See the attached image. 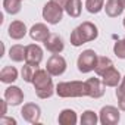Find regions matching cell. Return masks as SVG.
Returning <instances> with one entry per match:
<instances>
[{
    "label": "cell",
    "mask_w": 125,
    "mask_h": 125,
    "mask_svg": "<svg viewBox=\"0 0 125 125\" xmlns=\"http://www.w3.org/2000/svg\"><path fill=\"white\" fill-rule=\"evenodd\" d=\"M97 37H99V30H97V27H96L93 22L85 21V22H83L81 25H78V27L71 32L69 40H71V44H72L74 47H80V46H83V44H85V43H88V41L96 40Z\"/></svg>",
    "instance_id": "obj_1"
},
{
    "label": "cell",
    "mask_w": 125,
    "mask_h": 125,
    "mask_svg": "<svg viewBox=\"0 0 125 125\" xmlns=\"http://www.w3.org/2000/svg\"><path fill=\"white\" fill-rule=\"evenodd\" d=\"M32 85L35 88L37 97H40V99H49L53 96V93H56V87L53 85L52 75L49 74L47 69L38 68V71L32 80Z\"/></svg>",
    "instance_id": "obj_2"
},
{
    "label": "cell",
    "mask_w": 125,
    "mask_h": 125,
    "mask_svg": "<svg viewBox=\"0 0 125 125\" xmlns=\"http://www.w3.org/2000/svg\"><path fill=\"white\" fill-rule=\"evenodd\" d=\"M56 94L62 99L69 97H84L85 84L83 81H63L56 85Z\"/></svg>",
    "instance_id": "obj_3"
},
{
    "label": "cell",
    "mask_w": 125,
    "mask_h": 125,
    "mask_svg": "<svg viewBox=\"0 0 125 125\" xmlns=\"http://www.w3.org/2000/svg\"><path fill=\"white\" fill-rule=\"evenodd\" d=\"M97 53L91 49H87L84 50L78 59H77V66H78V71L83 72V74H87V72H91L94 71L96 68V63H97Z\"/></svg>",
    "instance_id": "obj_4"
},
{
    "label": "cell",
    "mask_w": 125,
    "mask_h": 125,
    "mask_svg": "<svg viewBox=\"0 0 125 125\" xmlns=\"http://www.w3.org/2000/svg\"><path fill=\"white\" fill-rule=\"evenodd\" d=\"M63 10H65L63 8H60L59 5L53 3L50 0V2H47L44 5V8H43V19L47 24L56 25L63 19Z\"/></svg>",
    "instance_id": "obj_5"
},
{
    "label": "cell",
    "mask_w": 125,
    "mask_h": 125,
    "mask_svg": "<svg viewBox=\"0 0 125 125\" xmlns=\"http://www.w3.org/2000/svg\"><path fill=\"white\" fill-rule=\"evenodd\" d=\"M46 69L49 71V74L52 77H59L66 71V60L63 56L57 54H52L47 59V63H46Z\"/></svg>",
    "instance_id": "obj_6"
},
{
    "label": "cell",
    "mask_w": 125,
    "mask_h": 125,
    "mask_svg": "<svg viewBox=\"0 0 125 125\" xmlns=\"http://www.w3.org/2000/svg\"><path fill=\"white\" fill-rule=\"evenodd\" d=\"M121 109L115 106H103L99 113V121L102 125H116L121 119Z\"/></svg>",
    "instance_id": "obj_7"
},
{
    "label": "cell",
    "mask_w": 125,
    "mask_h": 125,
    "mask_svg": "<svg viewBox=\"0 0 125 125\" xmlns=\"http://www.w3.org/2000/svg\"><path fill=\"white\" fill-rule=\"evenodd\" d=\"M84 84H85V96L91 99H100L104 96L106 85L99 78H88L87 81H84Z\"/></svg>",
    "instance_id": "obj_8"
},
{
    "label": "cell",
    "mask_w": 125,
    "mask_h": 125,
    "mask_svg": "<svg viewBox=\"0 0 125 125\" xmlns=\"http://www.w3.org/2000/svg\"><path fill=\"white\" fill-rule=\"evenodd\" d=\"M21 116L30 124H37L41 118V109L35 103H25L21 109Z\"/></svg>",
    "instance_id": "obj_9"
},
{
    "label": "cell",
    "mask_w": 125,
    "mask_h": 125,
    "mask_svg": "<svg viewBox=\"0 0 125 125\" xmlns=\"http://www.w3.org/2000/svg\"><path fill=\"white\" fill-rule=\"evenodd\" d=\"M43 60V49L38 44L25 46V62L31 65H40Z\"/></svg>",
    "instance_id": "obj_10"
},
{
    "label": "cell",
    "mask_w": 125,
    "mask_h": 125,
    "mask_svg": "<svg viewBox=\"0 0 125 125\" xmlns=\"http://www.w3.org/2000/svg\"><path fill=\"white\" fill-rule=\"evenodd\" d=\"M43 43H44L46 50H49V52H50V53H53V54L62 53V52H63V49H65L63 40H62V37H60V35H57V34H50V35H49Z\"/></svg>",
    "instance_id": "obj_11"
},
{
    "label": "cell",
    "mask_w": 125,
    "mask_h": 125,
    "mask_svg": "<svg viewBox=\"0 0 125 125\" xmlns=\"http://www.w3.org/2000/svg\"><path fill=\"white\" fill-rule=\"evenodd\" d=\"M5 99L10 106H18L24 102V91L16 85H10L5 90Z\"/></svg>",
    "instance_id": "obj_12"
},
{
    "label": "cell",
    "mask_w": 125,
    "mask_h": 125,
    "mask_svg": "<svg viewBox=\"0 0 125 125\" xmlns=\"http://www.w3.org/2000/svg\"><path fill=\"white\" fill-rule=\"evenodd\" d=\"M8 34L12 40H21L27 35V25L22 21H13L8 28Z\"/></svg>",
    "instance_id": "obj_13"
},
{
    "label": "cell",
    "mask_w": 125,
    "mask_h": 125,
    "mask_svg": "<svg viewBox=\"0 0 125 125\" xmlns=\"http://www.w3.org/2000/svg\"><path fill=\"white\" fill-rule=\"evenodd\" d=\"M121 80H122L121 72H119L115 66H112L109 71H106V72L102 75V81H103V84H104L106 87H118L119 83H121Z\"/></svg>",
    "instance_id": "obj_14"
},
{
    "label": "cell",
    "mask_w": 125,
    "mask_h": 125,
    "mask_svg": "<svg viewBox=\"0 0 125 125\" xmlns=\"http://www.w3.org/2000/svg\"><path fill=\"white\" fill-rule=\"evenodd\" d=\"M50 35V30L46 24H34L30 30V37L34 41H44Z\"/></svg>",
    "instance_id": "obj_15"
},
{
    "label": "cell",
    "mask_w": 125,
    "mask_h": 125,
    "mask_svg": "<svg viewBox=\"0 0 125 125\" xmlns=\"http://www.w3.org/2000/svg\"><path fill=\"white\" fill-rule=\"evenodd\" d=\"M124 5L121 3V0H107L106 5H104V10H106V15L109 18H116L119 15H122L124 12Z\"/></svg>",
    "instance_id": "obj_16"
},
{
    "label": "cell",
    "mask_w": 125,
    "mask_h": 125,
    "mask_svg": "<svg viewBox=\"0 0 125 125\" xmlns=\"http://www.w3.org/2000/svg\"><path fill=\"white\" fill-rule=\"evenodd\" d=\"M18 80V69L15 66H5L0 71V81L5 84H12Z\"/></svg>",
    "instance_id": "obj_17"
},
{
    "label": "cell",
    "mask_w": 125,
    "mask_h": 125,
    "mask_svg": "<svg viewBox=\"0 0 125 125\" xmlns=\"http://www.w3.org/2000/svg\"><path fill=\"white\" fill-rule=\"evenodd\" d=\"M57 122L60 125H75L77 124V113H75V110L63 109L57 116Z\"/></svg>",
    "instance_id": "obj_18"
},
{
    "label": "cell",
    "mask_w": 125,
    "mask_h": 125,
    "mask_svg": "<svg viewBox=\"0 0 125 125\" xmlns=\"http://www.w3.org/2000/svg\"><path fill=\"white\" fill-rule=\"evenodd\" d=\"M112 66H113V62H112L109 57H106V56H99V57H97L96 68H94V72H96L99 77H102V75H103L106 71H109Z\"/></svg>",
    "instance_id": "obj_19"
},
{
    "label": "cell",
    "mask_w": 125,
    "mask_h": 125,
    "mask_svg": "<svg viewBox=\"0 0 125 125\" xmlns=\"http://www.w3.org/2000/svg\"><path fill=\"white\" fill-rule=\"evenodd\" d=\"M83 10V3L81 0H69L68 5L65 6V12L71 16V18H78L81 15Z\"/></svg>",
    "instance_id": "obj_20"
},
{
    "label": "cell",
    "mask_w": 125,
    "mask_h": 125,
    "mask_svg": "<svg viewBox=\"0 0 125 125\" xmlns=\"http://www.w3.org/2000/svg\"><path fill=\"white\" fill-rule=\"evenodd\" d=\"M9 57L13 62H22L25 60V47L21 44H15L9 50Z\"/></svg>",
    "instance_id": "obj_21"
},
{
    "label": "cell",
    "mask_w": 125,
    "mask_h": 125,
    "mask_svg": "<svg viewBox=\"0 0 125 125\" xmlns=\"http://www.w3.org/2000/svg\"><path fill=\"white\" fill-rule=\"evenodd\" d=\"M37 71H38V66H37V65L27 63L25 66H22V71H21V74H22V80H24L25 83L32 84V80H34Z\"/></svg>",
    "instance_id": "obj_22"
},
{
    "label": "cell",
    "mask_w": 125,
    "mask_h": 125,
    "mask_svg": "<svg viewBox=\"0 0 125 125\" xmlns=\"http://www.w3.org/2000/svg\"><path fill=\"white\" fill-rule=\"evenodd\" d=\"M22 0H3V8L9 15H16L21 12V5Z\"/></svg>",
    "instance_id": "obj_23"
},
{
    "label": "cell",
    "mask_w": 125,
    "mask_h": 125,
    "mask_svg": "<svg viewBox=\"0 0 125 125\" xmlns=\"http://www.w3.org/2000/svg\"><path fill=\"white\" fill-rule=\"evenodd\" d=\"M85 9L90 13H99L104 9V0H85Z\"/></svg>",
    "instance_id": "obj_24"
},
{
    "label": "cell",
    "mask_w": 125,
    "mask_h": 125,
    "mask_svg": "<svg viewBox=\"0 0 125 125\" xmlns=\"http://www.w3.org/2000/svg\"><path fill=\"white\" fill-rule=\"evenodd\" d=\"M80 121H81V125H96L97 121H99V118H97L96 112H93V110H85V112H83Z\"/></svg>",
    "instance_id": "obj_25"
},
{
    "label": "cell",
    "mask_w": 125,
    "mask_h": 125,
    "mask_svg": "<svg viewBox=\"0 0 125 125\" xmlns=\"http://www.w3.org/2000/svg\"><path fill=\"white\" fill-rule=\"evenodd\" d=\"M113 53L119 59H125V37L122 40H118L113 46Z\"/></svg>",
    "instance_id": "obj_26"
},
{
    "label": "cell",
    "mask_w": 125,
    "mask_h": 125,
    "mask_svg": "<svg viewBox=\"0 0 125 125\" xmlns=\"http://www.w3.org/2000/svg\"><path fill=\"white\" fill-rule=\"evenodd\" d=\"M8 124H10V125H16V119H13V118H8L6 115L2 116V119H0V125H8Z\"/></svg>",
    "instance_id": "obj_27"
},
{
    "label": "cell",
    "mask_w": 125,
    "mask_h": 125,
    "mask_svg": "<svg viewBox=\"0 0 125 125\" xmlns=\"http://www.w3.org/2000/svg\"><path fill=\"white\" fill-rule=\"evenodd\" d=\"M116 99H118V106H119V109L125 112V94H118Z\"/></svg>",
    "instance_id": "obj_28"
},
{
    "label": "cell",
    "mask_w": 125,
    "mask_h": 125,
    "mask_svg": "<svg viewBox=\"0 0 125 125\" xmlns=\"http://www.w3.org/2000/svg\"><path fill=\"white\" fill-rule=\"evenodd\" d=\"M118 94H125V77L121 80L119 85H118V90H116V96Z\"/></svg>",
    "instance_id": "obj_29"
},
{
    "label": "cell",
    "mask_w": 125,
    "mask_h": 125,
    "mask_svg": "<svg viewBox=\"0 0 125 125\" xmlns=\"http://www.w3.org/2000/svg\"><path fill=\"white\" fill-rule=\"evenodd\" d=\"M0 104H2V116H5L6 113H8V102H6V99L5 100H0Z\"/></svg>",
    "instance_id": "obj_30"
},
{
    "label": "cell",
    "mask_w": 125,
    "mask_h": 125,
    "mask_svg": "<svg viewBox=\"0 0 125 125\" xmlns=\"http://www.w3.org/2000/svg\"><path fill=\"white\" fill-rule=\"evenodd\" d=\"M52 2H53V3H56V5H59L60 8H63V9H65V6L68 5L69 0H52Z\"/></svg>",
    "instance_id": "obj_31"
},
{
    "label": "cell",
    "mask_w": 125,
    "mask_h": 125,
    "mask_svg": "<svg viewBox=\"0 0 125 125\" xmlns=\"http://www.w3.org/2000/svg\"><path fill=\"white\" fill-rule=\"evenodd\" d=\"M121 3L124 5V8H125V0H121Z\"/></svg>",
    "instance_id": "obj_32"
},
{
    "label": "cell",
    "mask_w": 125,
    "mask_h": 125,
    "mask_svg": "<svg viewBox=\"0 0 125 125\" xmlns=\"http://www.w3.org/2000/svg\"><path fill=\"white\" fill-rule=\"evenodd\" d=\"M124 27H125V18H124Z\"/></svg>",
    "instance_id": "obj_33"
}]
</instances>
